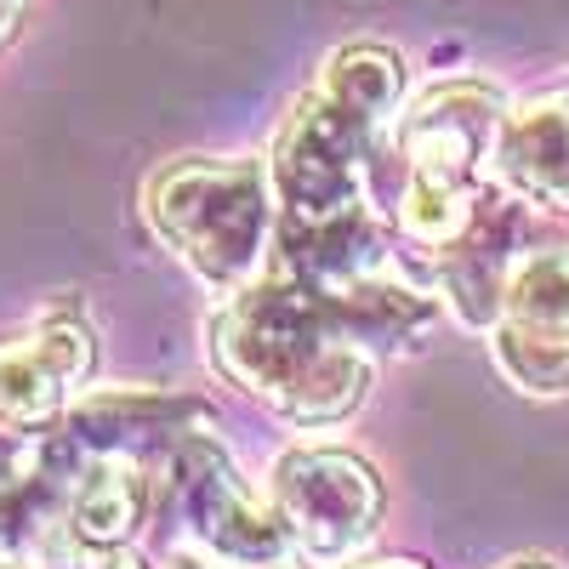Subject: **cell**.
<instances>
[{
    "label": "cell",
    "mask_w": 569,
    "mask_h": 569,
    "mask_svg": "<svg viewBox=\"0 0 569 569\" xmlns=\"http://www.w3.org/2000/svg\"><path fill=\"white\" fill-rule=\"evenodd\" d=\"M273 507L308 558H348L382 525L388 490L376 467L353 450L302 445L273 461Z\"/></svg>",
    "instance_id": "obj_5"
},
{
    "label": "cell",
    "mask_w": 569,
    "mask_h": 569,
    "mask_svg": "<svg viewBox=\"0 0 569 569\" xmlns=\"http://www.w3.org/2000/svg\"><path fill=\"white\" fill-rule=\"evenodd\" d=\"M490 342L501 376L525 393L569 388V251L563 246H541L512 268Z\"/></svg>",
    "instance_id": "obj_7"
},
{
    "label": "cell",
    "mask_w": 569,
    "mask_h": 569,
    "mask_svg": "<svg viewBox=\"0 0 569 569\" xmlns=\"http://www.w3.org/2000/svg\"><path fill=\"white\" fill-rule=\"evenodd\" d=\"M330 319L342 325L348 342H365V348H410L421 330H433L439 319V297L433 284H410L388 268L376 273H359L348 284H337V291H319Z\"/></svg>",
    "instance_id": "obj_11"
},
{
    "label": "cell",
    "mask_w": 569,
    "mask_h": 569,
    "mask_svg": "<svg viewBox=\"0 0 569 569\" xmlns=\"http://www.w3.org/2000/svg\"><path fill=\"white\" fill-rule=\"evenodd\" d=\"M388 131H376L353 109H342L325 86L291 109L273 142V194L279 217H325L370 200V160L382 149Z\"/></svg>",
    "instance_id": "obj_4"
},
{
    "label": "cell",
    "mask_w": 569,
    "mask_h": 569,
    "mask_svg": "<svg viewBox=\"0 0 569 569\" xmlns=\"http://www.w3.org/2000/svg\"><path fill=\"white\" fill-rule=\"evenodd\" d=\"M12 23H18V7H12V0H0V46L12 40Z\"/></svg>",
    "instance_id": "obj_14"
},
{
    "label": "cell",
    "mask_w": 569,
    "mask_h": 569,
    "mask_svg": "<svg viewBox=\"0 0 569 569\" xmlns=\"http://www.w3.org/2000/svg\"><path fill=\"white\" fill-rule=\"evenodd\" d=\"M12 7H23V0H12Z\"/></svg>",
    "instance_id": "obj_18"
},
{
    "label": "cell",
    "mask_w": 569,
    "mask_h": 569,
    "mask_svg": "<svg viewBox=\"0 0 569 569\" xmlns=\"http://www.w3.org/2000/svg\"><path fill=\"white\" fill-rule=\"evenodd\" d=\"M319 86L337 98L342 109H353L359 120H370L376 131H393L399 120V103H405V58L393 52V46H348V52H337L325 63Z\"/></svg>",
    "instance_id": "obj_13"
},
{
    "label": "cell",
    "mask_w": 569,
    "mask_h": 569,
    "mask_svg": "<svg viewBox=\"0 0 569 569\" xmlns=\"http://www.w3.org/2000/svg\"><path fill=\"white\" fill-rule=\"evenodd\" d=\"M359 569H427V563H416V558H382V563H359Z\"/></svg>",
    "instance_id": "obj_15"
},
{
    "label": "cell",
    "mask_w": 569,
    "mask_h": 569,
    "mask_svg": "<svg viewBox=\"0 0 569 569\" xmlns=\"http://www.w3.org/2000/svg\"><path fill=\"white\" fill-rule=\"evenodd\" d=\"M496 177L530 206L569 211V74L512 103L496 131Z\"/></svg>",
    "instance_id": "obj_10"
},
{
    "label": "cell",
    "mask_w": 569,
    "mask_h": 569,
    "mask_svg": "<svg viewBox=\"0 0 569 569\" xmlns=\"http://www.w3.org/2000/svg\"><path fill=\"white\" fill-rule=\"evenodd\" d=\"M257 569H297L291 558H273V563H257Z\"/></svg>",
    "instance_id": "obj_17"
},
{
    "label": "cell",
    "mask_w": 569,
    "mask_h": 569,
    "mask_svg": "<svg viewBox=\"0 0 569 569\" xmlns=\"http://www.w3.org/2000/svg\"><path fill=\"white\" fill-rule=\"evenodd\" d=\"M154 512L194 541L200 558L228 563V569H257V563H273L291 552L284 518L251 501V490L240 485V472H233V461L222 456L211 433L160 456Z\"/></svg>",
    "instance_id": "obj_3"
},
{
    "label": "cell",
    "mask_w": 569,
    "mask_h": 569,
    "mask_svg": "<svg viewBox=\"0 0 569 569\" xmlns=\"http://www.w3.org/2000/svg\"><path fill=\"white\" fill-rule=\"evenodd\" d=\"M507 569H552L547 558H518V563H507Z\"/></svg>",
    "instance_id": "obj_16"
},
{
    "label": "cell",
    "mask_w": 569,
    "mask_h": 569,
    "mask_svg": "<svg viewBox=\"0 0 569 569\" xmlns=\"http://www.w3.org/2000/svg\"><path fill=\"white\" fill-rule=\"evenodd\" d=\"M91 450L63 427L0 450V558H63L69 552V496Z\"/></svg>",
    "instance_id": "obj_8"
},
{
    "label": "cell",
    "mask_w": 569,
    "mask_h": 569,
    "mask_svg": "<svg viewBox=\"0 0 569 569\" xmlns=\"http://www.w3.org/2000/svg\"><path fill=\"white\" fill-rule=\"evenodd\" d=\"M211 359L240 393L262 399L297 427H325L359 410L370 359L342 337L313 284L273 273L240 284L211 325Z\"/></svg>",
    "instance_id": "obj_1"
},
{
    "label": "cell",
    "mask_w": 569,
    "mask_h": 569,
    "mask_svg": "<svg viewBox=\"0 0 569 569\" xmlns=\"http://www.w3.org/2000/svg\"><path fill=\"white\" fill-rule=\"evenodd\" d=\"M91 365H98V342L74 308L46 313L29 337L0 342V445L52 433L80 399Z\"/></svg>",
    "instance_id": "obj_6"
},
{
    "label": "cell",
    "mask_w": 569,
    "mask_h": 569,
    "mask_svg": "<svg viewBox=\"0 0 569 569\" xmlns=\"http://www.w3.org/2000/svg\"><path fill=\"white\" fill-rule=\"evenodd\" d=\"M268 171L257 160H177L149 177L142 211L154 233L194 268L206 284L240 291L268 257L273 200Z\"/></svg>",
    "instance_id": "obj_2"
},
{
    "label": "cell",
    "mask_w": 569,
    "mask_h": 569,
    "mask_svg": "<svg viewBox=\"0 0 569 569\" xmlns=\"http://www.w3.org/2000/svg\"><path fill=\"white\" fill-rule=\"evenodd\" d=\"M149 512H154L149 461L91 456L69 496V547H131Z\"/></svg>",
    "instance_id": "obj_12"
},
{
    "label": "cell",
    "mask_w": 569,
    "mask_h": 569,
    "mask_svg": "<svg viewBox=\"0 0 569 569\" xmlns=\"http://www.w3.org/2000/svg\"><path fill=\"white\" fill-rule=\"evenodd\" d=\"M74 445H86L91 456H131V461H160L177 445L200 439L206 427H217L211 405L188 399V393H86L69 405V416L58 421Z\"/></svg>",
    "instance_id": "obj_9"
}]
</instances>
